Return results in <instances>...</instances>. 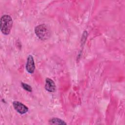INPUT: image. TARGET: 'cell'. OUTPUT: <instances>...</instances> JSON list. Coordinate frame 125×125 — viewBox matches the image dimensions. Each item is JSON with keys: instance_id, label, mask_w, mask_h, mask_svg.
Segmentation results:
<instances>
[{"instance_id": "obj_1", "label": "cell", "mask_w": 125, "mask_h": 125, "mask_svg": "<svg viewBox=\"0 0 125 125\" xmlns=\"http://www.w3.org/2000/svg\"><path fill=\"white\" fill-rule=\"evenodd\" d=\"M0 30L5 35H8L12 27V18L8 15H4L0 18Z\"/></svg>"}, {"instance_id": "obj_2", "label": "cell", "mask_w": 125, "mask_h": 125, "mask_svg": "<svg viewBox=\"0 0 125 125\" xmlns=\"http://www.w3.org/2000/svg\"><path fill=\"white\" fill-rule=\"evenodd\" d=\"M35 33L40 39L43 41L47 40L51 35L49 28L44 24L37 26L35 28Z\"/></svg>"}, {"instance_id": "obj_3", "label": "cell", "mask_w": 125, "mask_h": 125, "mask_svg": "<svg viewBox=\"0 0 125 125\" xmlns=\"http://www.w3.org/2000/svg\"><path fill=\"white\" fill-rule=\"evenodd\" d=\"M13 105L14 109L21 114H24L28 110V108L26 106L19 101H14Z\"/></svg>"}, {"instance_id": "obj_4", "label": "cell", "mask_w": 125, "mask_h": 125, "mask_svg": "<svg viewBox=\"0 0 125 125\" xmlns=\"http://www.w3.org/2000/svg\"><path fill=\"white\" fill-rule=\"evenodd\" d=\"M35 69V66L33 57L32 55H30L27 58V62L26 64V69L28 73L32 74L34 72Z\"/></svg>"}, {"instance_id": "obj_5", "label": "cell", "mask_w": 125, "mask_h": 125, "mask_svg": "<svg viewBox=\"0 0 125 125\" xmlns=\"http://www.w3.org/2000/svg\"><path fill=\"white\" fill-rule=\"evenodd\" d=\"M45 88L47 91L50 92H55L56 89V86L54 81L50 78H47L45 80Z\"/></svg>"}, {"instance_id": "obj_6", "label": "cell", "mask_w": 125, "mask_h": 125, "mask_svg": "<svg viewBox=\"0 0 125 125\" xmlns=\"http://www.w3.org/2000/svg\"><path fill=\"white\" fill-rule=\"evenodd\" d=\"M49 123L50 124H52V125H66V123L64 122L63 120L57 118H54L50 119L49 121Z\"/></svg>"}, {"instance_id": "obj_7", "label": "cell", "mask_w": 125, "mask_h": 125, "mask_svg": "<svg viewBox=\"0 0 125 125\" xmlns=\"http://www.w3.org/2000/svg\"><path fill=\"white\" fill-rule=\"evenodd\" d=\"M21 85L22 87V88H24L25 90H26L27 91H29V92H31L32 91V88L29 85H28L26 83H21Z\"/></svg>"}]
</instances>
